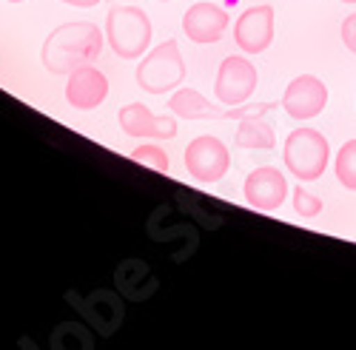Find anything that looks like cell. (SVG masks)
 <instances>
[{"label":"cell","instance_id":"1","mask_svg":"<svg viewBox=\"0 0 356 350\" xmlns=\"http://www.w3.org/2000/svg\"><path fill=\"white\" fill-rule=\"evenodd\" d=\"M103 46H106V32H100V28L88 20H77V23L57 26L46 38L40 57H43L46 72L69 77L74 69L95 63Z\"/></svg>","mask_w":356,"mask_h":350},{"label":"cell","instance_id":"2","mask_svg":"<svg viewBox=\"0 0 356 350\" xmlns=\"http://www.w3.org/2000/svg\"><path fill=\"white\" fill-rule=\"evenodd\" d=\"M106 43L123 60H140L152 43V20L137 6H114L106 17Z\"/></svg>","mask_w":356,"mask_h":350},{"label":"cell","instance_id":"3","mask_svg":"<svg viewBox=\"0 0 356 350\" xmlns=\"http://www.w3.org/2000/svg\"><path fill=\"white\" fill-rule=\"evenodd\" d=\"M285 168L293 174L300 183L319 180L331 160V145L322 131L316 128H296L288 134L285 149H282Z\"/></svg>","mask_w":356,"mask_h":350},{"label":"cell","instance_id":"4","mask_svg":"<svg viewBox=\"0 0 356 350\" xmlns=\"http://www.w3.org/2000/svg\"><path fill=\"white\" fill-rule=\"evenodd\" d=\"M186 80V63L177 40H165L152 49L137 66V85L145 94H168L177 92Z\"/></svg>","mask_w":356,"mask_h":350},{"label":"cell","instance_id":"5","mask_svg":"<svg viewBox=\"0 0 356 350\" xmlns=\"http://www.w3.org/2000/svg\"><path fill=\"white\" fill-rule=\"evenodd\" d=\"M168 108L174 117H183V120H245L251 114H268L271 108H280L277 103H257V106H234V108H220L211 100H205L197 89L183 85L168 97Z\"/></svg>","mask_w":356,"mask_h":350},{"label":"cell","instance_id":"6","mask_svg":"<svg viewBox=\"0 0 356 350\" xmlns=\"http://www.w3.org/2000/svg\"><path fill=\"white\" fill-rule=\"evenodd\" d=\"M183 160H186L188 177H194L197 183H220L231 168L228 145L220 137H209V134L191 140L186 145Z\"/></svg>","mask_w":356,"mask_h":350},{"label":"cell","instance_id":"7","mask_svg":"<svg viewBox=\"0 0 356 350\" xmlns=\"http://www.w3.org/2000/svg\"><path fill=\"white\" fill-rule=\"evenodd\" d=\"M257 83H259V77H257V69L248 57L231 54V57H225L217 72L214 94L222 106H243L251 100Z\"/></svg>","mask_w":356,"mask_h":350},{"label":"cell","instance_id":"8","mask_svg":"<svg viewBox=\"0 0 356 350\" xmlns=\"http://www.w3.org/2000/svg\"><path fill=\"white\" fill-rule=\"evenodd\" d=\"M280 106L291 120H314L328 106V85L314 74H300L288 83Z\"/></svg>","mask_w":356,"mask_h":350},{"label":"cell","instance_id":"9","mask_svg":"<svg viewBox=\"0 0 356 350\" xmlns=\"http://www.w3.org/2000/svg\"><path fill=\"white\" fill-rule=\"evenodd\" d=\"M234 40L245 54H262L274 43V6H251L236 17Z\"/></svg>","mask_w":356,"mask_h":350},{"label":"cell","instance_id":"10","mask_svg":"<svg viewBox=\"0 0 356 350\" xmlns=\"http://www.w3.org/2000/svg\"><path fill=\"white\" fill-rule=\"evenodd\" d=\"M245 202L257 211H265L271 214L277 211L285 197H288V180L280 168H271V165H262V168H254L245 180Z\"/></svg>","mask_w":356,"mask_h":350},{"label":"cell","instance_id":"11","mask_svg":"<svg viewBox=\"0 0 356 350\" xmlns=\"http://www.w3.org/2000/svg\"><path fill=\"white\" fill-rule=\"evenodd\" d=\"M108 97V80L106 74L92 66V63H86L80 69H74L69 74V83H66V103L77 111H92L97 108L103 100Z\"/></svg>","mask_w":356,"mask_h":350},{"label":"cell","instance_id":"12","mask_svg":"<svg viewBox=\"0 0 356 350\" xmlns=\"http://www.w3.org/2000/svg\"><path fill=\"white\" fill-rule=\"evenodd\" d=\"M117 123L129 137H152V140H171L177 137V120L174 117H157L143 103H129L117 114Z\"/></svg>","mask_w":356,"mask_h":350},{"label":"cell","instance_id":"13","mask_svg":"<svg viewBox=\"0 0 356 350\" xmlns=\"http://www.w3.org/2000/svg\"><path fill=\"white\" fill-rule=\"evenodd\" d=\"M228 28V12L217 3H194L183 15V32L194 43H220Z\"/></svg>","mask_w":356,"mask_h":350},{"label":"cell","instance_id":"14","mask_svg":"<svg viewBox=\"0 0 356 350\" xmlns=\"http://www.w3.org/2000/svg\"><path fill=\"white\" fill-rule=\"evenodd\" d=\"M265 114H251L245 120H240V128H236L234 145L236 149H254V151H271L277 145L274 128L262 120Z\"/></svg>","mask_w":356,"mask_h":350},{"label":"cell","instance_id":"15","mask_svg":"<svg viewBox=\"0 0 356 350\" xmlns=\"http://www.w3.org/2000/svg\"><path fill=\"white\" fill-rule=\"evenodd\" d=\"M337 180L342 188L348 191H356V140H348L342 149L337 151Z\"/></svg>","mask_w":356,"mask_h":350},{"label":"cell","instance_id":"16","mask_svg":"<svg viewBox=\"0 0 356 350\" xmlns=\"http://www.w3.org/2000/svg\"><path fill=\"white\" fill-rule=\"evenodd\" d=\"M134 162H140V165H145V168H152V171H157V174H165L168 171V154L160 149V145H137V149L129 154Z\"/></svg>","mask_w":356,"mask_h":350},{"label":"cell","instance_id":"17","mask_svg":"<svg viewBox=\"0 0 356 350\" xmlns=\"http://www.w3.org/2000/svg\"><path fill=\"white\" fill-rule=\"evenodd\" d=\"M293 211L302 219H314L322 214V199L316 194H311L308 188H302V183L293 188Z\"/></svg>","mask_w":356,"mask_h":350},{"label":"cell","instance_id":"18","mask_svg":"<svg viewBox=\"0 0 356 350\" xmlns=\"http://www.w3.org/2000/svg\"><path fill=\"white\" fill-rule=\"evenodd\" d=\"M339 35H342V43L350 54H356V15L345 17L342 20V28H339Z\"/></svg>","mask_w":356,"mask_h":350},{"label":"cell","instance_id":"19","mask_svg":"<svg viewBox=\"0 0 356 350\" xmlns=\"http://www.w3.org/2000/svg\"><path fill=\"white\" fill-rule=\"evenodd\" d=\"M60 3H69V6H74V9H92V6L100 3V0H60Z\"/></svg>","mask_w":356,"mask_h":350},{"label":"cell","instance_id":"20","mask_svg":"<svg viewBox=\"0 0 356 350\" xmlns=\"http://www.w3.org/2000/svg\"><path fill=\"white\" fill-rule=\"evenodd\" d=\"M6 3H23V0H6Z\"/></svg>","mask_w":356,"mask_h":350},{"label":"cell","instance_id":"21","mask_svg":"<svg viewBox=\"0 0 356 350\" xmlns=\"http://www.w3.org/2000/svg\"><path fill=\"white\" fill-rule=\"evenodd\" d=\"M342 3H356V0H342Z\"/></svg>","mask_w":356,"mask_h":350},{"label":"cell","instance_id":"22","mask_svg":"<svg viewBox=\"0 0 356 350\" xmlns=\"http://www.w3.org/2000/svg\"><path fill=\"white\" fill-rule=\"evenodd\" d=\"M228 3H236V0H228Z\"/></svg>","mask_w":356,"mask_h":350}]
</instances>
